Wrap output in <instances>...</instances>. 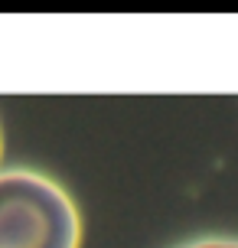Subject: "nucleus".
<instances>
[{"label":"nucleus","mask_w":238,"mask_h":248,"mask_svg":"<svg viewBox=\"0 0 238 248\" xmlns=\"http://www.w3.org/2000/svg\"><path fill=\"white\" fill-rule=\"evenodd\" d=\"M0 248H82V212L52 176L0 170Z\"/></svg>","instance_id":"f257e3e1"},{"label":"nucleus","mask_w":238,"mask_h":248,"mask_svg":"<svg viewBox=\"0 0 238 248\" xmlns=\"http://www.w3.org/2000/svg\"><path fill=\"white\" fill-rule=\"evenodd\" d=\"M179 248H238V238H228V235H206V238H196V242H186Z\"/></svg>","instance_id":"f03ea898"},{"label":"nucleus","mask_w":238,"mask_h":248,"mask_svg":"<svg viewBox=\"0 0 238 248\" xmlns=\"http://www.w3.org/2000/svg\"><path fill=\"white\" fill-rule=\"evenodd\" d=\"M0 154H3V137H0Z\"/></svg>","instance_id":"7ed1b4c3"}]
</instances>
